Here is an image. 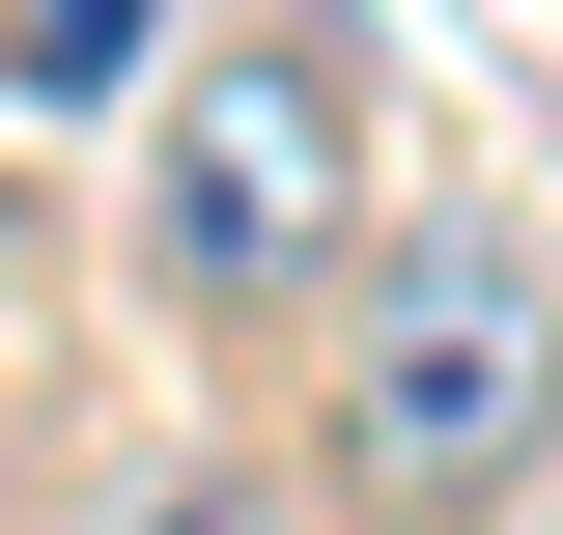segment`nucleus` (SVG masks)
Listing matches in <instances>:
<instances>
[{"mask_svg": "<svg viewBox=\"0 0 563 535\" xmlns=\"http://www.w3.org/2000/svg\"><path fill=\"white\" fill-rule=\"evenodd\" d=\"M563 451V254L507 198H395L366 282L310 310V479L366 535H507Z\"/></svg>", "mask_w": 563, "mask_h": 535, "instance_id": "nucleus-1", "label": "nucleus"}, {"mask_svg": "<svg viewBox=\"0 0 563 535\" xmlns=\"http://www.w3.org/2000/svg\"><path fill=\"white\" fill-rule=\"evenodd\" d=\"M366 282V29L339 0H225L169 113H141V310L169 338H310Z\"/></svg>", "mask_w": 563, "mask_h": 535, "instance_id": "nucleus-2", "label": "nucleus"}, {"mask_svg": "<svg viewBox=\"0 0 563 535\" xmlns=\"http://www.w3.org/2000/svg\"><path fill=\"white\" fill-rule=\"evenodd\" d=\"M169 57V0H0V113H113Z\"/></svg>", "mask_w": 563, "mask_h": 535, "instance_id": "nucleus-3", "label": "nucleus"}, {"mask_svg": "<svg viewBox=\"0 0 563 535\" xmlns=\"http://www.w3.org/2000/svg\"><path fill=\"white\" fill-rule=\"evenodd\" d=\"M57 535H310V507H282L254 451H141V479H85Z\"/></svg>", "mask_w": 563, "mask_h": 535, "instance_id": "nucleus-4", "label": "nucleus"}]
</instances>
